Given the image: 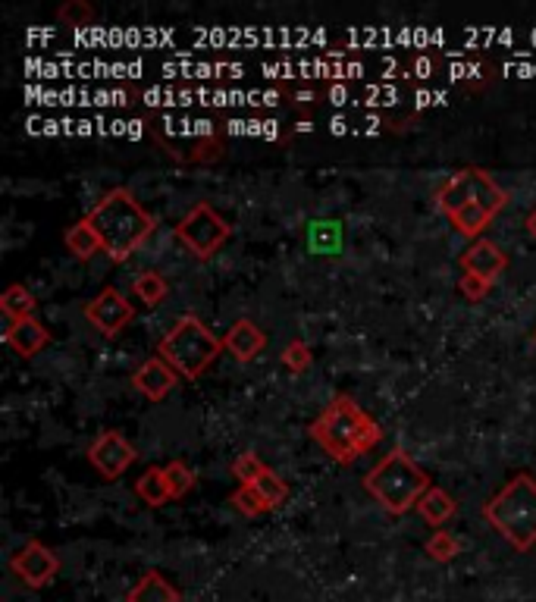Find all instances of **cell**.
<instances>
[{"label": "cell", "instance_id": "9c48e42d", "mask_svg": "<svg viewBox=\"0 0 536 602\" xmlns=\"http://www.w3.org/2000/svg\"><path fill=\"white\" fill-rule=\"evenodd\" d=\"M10 571H13L26 587L41 590V587H48V584L54 581V577H57L60 559H57V552L48 549L41 540H29L26 546L13 552Z\"/></svg>", "mask_w": 536, "mask_h": 602}, {"label": "cell", "instance_id": "1f68e13d", "mask_svg": "<svg viewBox=\"0 0 536 602\" xmlns=\"http://www.w3.org/2000/svg\"><path fill=\"white\" fill-rule=\"evenodd\" d=\"M533 342H536V333H533Z\"/></svg>", "mask_w": 536, "mask_h": 602}, {"label": "cell", "instance_id": "f1b7e54d", "mask_svg": "<svg viewBox=\"0 0 536 602\" xmlns=\"http://www.w3.org/2000/svg\"><path fill=\"white\" fill-rule=\"evenodd\" d=\"M458 292L468 298V301H483L489 292H493V283L483 280V276H474V273H464L458 280Z\"/></svg>", "mask_w": 536, "mask_h": 602}, {"label": "cell", "instance_id": "7402d4cb", "mask_svg": "<svg viewBox=\"0 0 536 602\" xmlns=\"http://www.w3.org/2000/svg\"><path fill=\"white\" fill-rule=\"evenodd\" d=\"M254 486V490H258L261 493V499L267 502V508H270V512H273V508H279V505H283L286 499H289V483L283 480V477H279L273 468H267L258 480H254L251 483Z\"/></svg>", "mask_w": 536, "mask_h": 602}, {"label": "cell", "instance_id": "603a6c76", "mask_svg": "<svg viewBox=\"0 0 536 602\" xmlns=\"http://www.w3.org/2000/svg\"><path fill=\"white\" fill-rule=\"evenodd\" d=\"M163 471H167V483H170V493H173V499H182L185 493H192L195 490V471L185 465V461H170V465H163Z\"/></svg>", "mask_w": 536, "mask_h": 602}, {"label": "cell", "instance_id": "44dd1931", "mask_svg": "<svg viewBox=\"0 0 536 602\" xmlns=\"http://www.w3.org/2000/svg\"><path fill=\"white\" fill-rule=\"evenodd\" d=\"M449 220H452V226L458 229L461 236H468V239H474V242H477V239H480V233H483V229L489 226V220H493V214L483 211L480 204H464L461 211H455Z\"/></svg>", "mask_w": 536, "mask_h": 602}, {"label": "cell", "instance_id": "3957f363", "mask_svg": "<svg viewBox=\"0 0 536 602\" xmlns=\"http://www.w3.org/2000/svg\"><path fill=\"white\" fill-rule=\"evenodd\" d=\"M483 518L515 552L533 549L536 546V480L530 474H515L483 505Z\"/></svg>", "mask_w": 536, "mask_h": 602}, {"label": "cell", "instance_id": "4fadbf2b", "mask_svg": "<svg viewBox=\"0 0 536 602\" xmlns=\"http://www.w3.org/2000/svg\"><path fill=\"white\" fill-rule=\"evenodd\" d=\"M223 345H226V352L236 358V361H242V364H248V361H254L258 358L264 349H267V336H264V330L258 327L254 320H248V317H242V320H236L229 327V333L223 336Z\"/></svg>", "mask_w": 536, "mask_h": 602}, {"label": "cell", "instance_id": "277c9868", "mask_svg": "<svg viewBox=\"0 0 536 602\" xmlns=\"http://www.w3.org/2000/svg\"><path fill=\"white\" fill-rule=\"evenodd\" d=\"M430 486L433 483L427 471L402 449H392L380 465L370 468L364 477V490L374 496L389 515H405L411 508H417V502H421V496Z\"/></svg>", "mask_w": 536, "mask_h": 602}, {"label": "cell", "instance_id": "ac0fdd59", "mask_svg": "<svg viewBox=\"0 0 536 602\" xmlns=\"http://www.w3.org/2000/svg\"><path fill=\"white\" fill-rule=\"evenodd\" d=\"M135 493H138V499H142L145 505H151V508L167 505L173 499L170 483H167V471H163V468H148L142 477L135 480Z\"/></svg>", "mask_w": 536, "mask_h": 602}, {"label": "cell", "instance_id": "e0dca14e", "mask_svg": "<svg viewBox=\"0 0 536 602\" xmlns=\"http://www.w3.org/2000/svg\"><path fill=\"white\" fill-rule=\"evenodd\" d=\"M63 245H66V251L73 254L76 261H91L98 251H104V245H101L98 233H95V229H91V223H88L85 217H82L79 223H73V226L66 229Z\"/></svg>", "mask_w": 536, "mask_h": 602}, {"label": "cell", "instance_id": "30bf717a", "mask_svg": "<svg viewBox=\"0 0 536 602\" xmlns=\"http://www.w3.org/2000/svg\"><path fill=\"white\" fill-rule=\"evenodd\" d=\"M135 458H138L135 446L129 443V439H126L123 433H116V430H104V433L95 439V443L88 446L91 468H95L104 480L123 477V474L135 465Z\"/></svg>", "mask_w": 536, "mask_h": 602}, {"label": "cell", "instance_id": "8fae6325", "mask_svg": "<svg viewBox=\"0 0 536 602\" xmlns=\"http://www.w3.org/2000/svg\"><path fill=\"white\" fill-rule=\"evenodd\" d=\"M176 380H179V374L160 355L142 361V364L135 367V374H132V386L142 392L145 399H151V402H160L163 396H170Z\"/></svg>", "mask_w": 536, "mask_h": 602}, {"label": "cell", "instance_id": "f546056e", "mask_svg": "<svg viewBox=\"0 0 536 602\" xmlns=\"http://www.w3.org/2000/svg\"><path fill=\"white\" fill-rule=\"evenodd\" d=\"M217 157H220V142L217 138H207V142H201L195 148V154L189 160H201V164H207V160H217Z\"/></svg>", "mask_w": 536, "mask_h": 602}, {"label": "cell", "instance_id": "52a82bcc", "mask_svg": "<svg viewBox=\"0 0 536 602\" xmlns=\"http://www.w3.org/2000/svg\"><path fill=\"white\" fill-rule=\"evenodd\" d=\"M229 236H232V226L207 201H198L192 211L176 223V239L201 261L214 258Z\"/></svg>", "mask_w": 536, "mask_h": 602}, {"label": "cell", "instance_id": "2e32d148", "mask_svg": "<svg viewBox=\"0 0 536 602\" xmlns=\"http://www.w3.org/2000/svg\"><path fill=\"white\" fill-rule=\"evenodd\" d=\"M458 512V502L442 490V486H430V490L417 502V515H421L430 527H442Z\"/></svg>", "mask_w": 536, "mask_h": 602}, {"label": "cell", "instance_id": "d4e9b609", "mask_svg": "<svg viewBox=\"0 0 536 602\" xmlns=\"http://www.w3.org/2000/svg\"><path fill=\"white\" fill-rule=\"evenodd\" d=\"M63 26H73V29H82V26H91L95 22V7L88 4V0H66V4L57 10Z\"/></svg>", "mask_w": 536, "mask_h": 602}, {"label": "cell", "instance_id": "83f0119b", "mask_svg": "<svg viewBox=\"0 0 536 602\" xmlns=\"http://www.w3.org/2000/svg\"><path fill=\"white\" fill-rule=\"evenodd\" d=\"M264 471H267V465L261 461L258 452H242L236 461H232V477H236L239 483H245V486H251Z\"/></svg>", "mask_w": 536, "mask_h": 602}, {"label": "cell", "instance_id": "ba28073f", "mask_svg": "<svg viewBox=\"0 0 536 602\" xmlns=\"http://www.w3.org/2000/svg\"><path fill=\"white\" fill-rule=\"evenodd\" d=\"M85 320L101 336L113 339V336H120L129 327V323L135 320V308H132V301H126V295L120 289L107 286V289H101V295H95L85 305Z\"/></svg>", "mask_w": 536, "mask_h": 602}, {"label": "cell", "instance_id": "cb8c5ba5", "mask_svg": "<svg viewBox=\"0 0 536 602\" xmlns=\"http://www.w3.org/2000/svg\"><path fill=\"white\" fill-rule=\"evenodd\" d=\"M461 552V543L449 534V530H433V537L427 540V555H430V559L433 562H442V565H446V562H452L455 559V555Z\"/></svg>", "mask_w": 536, "mask_h": 602}, {"label": "cell", "instance_id": "7a4b0ae2", "mask_svg": "<svg viewBox=\"0 0 536 602\" xmlns=\"http://www.w3.org/2000/svg\"><path fill=\"white\" fill-rule=\"evenodd\" d=\"M85 220L91 223V229L98 233L104 251L116 264H123L157 226V220L145 211L142 204H138V198L129 189H110L85 214Z\"/></svg>", "mask_w": 536, "mask_h": 602}, {"label": "cell", "instance_id": "7c38bea8", "mask_svg": "<svg viewBox=\"0 0 536 602\" xmlns=\"http://www.w3.org/2000/svg\"><path fill=\"white\" fill-rule=\"evenodd\" d=\"M505 267H508L505 251L496 242H489V239L471 242L461 254V270L474 273V276H483V280H489V283H496L499 276L505 273Z\"/></svg>", "mask_w": 536, "mask_h": 602}, {"label": "cell", "instance_id": "d6986e66", "mask_svg": "<svg viewBox=\"0 0 536 602\" xmlns=\"http://www.w3.org/2000/svg\"><path fill=\"white\" fill-rule=\"evenodd\" d=\"M35 308H38V301H35V295L22 286V283H13V286H7V292L0 295V311H4V317L13 323V320H22V317H35Z\"/></svg>", "mask_w": 536, "mask_h": 602}, {"label": "cell", "instance_id": "6da1fadb", "mask_svg": "<svg viewBox=\"0 0 536 602\" xmlns=\"http://www.w3.org/2000/svg\"><path fill=\"white\" fill-rule=\"evenodd\" d=\"M311 436L333 461L352 465L355 458L367 455L380 443L383 430L352 396H336L330 408L311 424Z\"/></svg>", "mask_w": 536, "mask_h": 602}, {"label": "cell", "instance_id": "5b68a950", "mask_svg": "<svg viewBox=\"0 0 536 602\" xmlns=\"http://www.w3.org/2000/svg\"><path fill=\"white\" fill-rule=\"evenodd\" d=\"M223 349V339H217L211 327H204L195 314L179 317L176 327L157 342V355L185 380H198L220 358Z\"/></svg>", "mask_w": 536, "mask_h": 602}, {"label": "cell", "instance_id": "4316f807", "mask_svg": "<svg viewBox=\"0 0 536 602\" xmlns=\"http://www.w3.org/2000/svg\"><path fill=\"white\" fill-rule=\"evenodd\" d=\"M283 364H286L289 374H305V370H311V364H314L311 345H308V342H301V339L289 342L286 349H283Z\"/></svg>", "mask_w": 536, "mask_h": 602}, {"label": "cell", "instance_id": "8992f818", "mask_svg": "<svg viewBox=\"0 0 536 602\" xmlns=\"http://www.w3.org/2000/svg\"><path fill=\"white\" fill-rule=\"evenodd\" d=\"M436 204H439V211L446 217L461 211L464 204H480L483 211H489L496 217L502 207L508 204V192L502 189V185H496V179L489 176L486 170L468 167V170L455 173L446 185H442V189L436 192Z\"/></svg>", "mask_w": 536, "mask_h": 602}, {"label": "cell", "instance_id": "4dcf8cb0", "mask_svg": "<svg viewBox=\"0 0 536 602\" xmlns=\"http://www.w3.org/2000/svg\"><path fill=\"white\" fill-rule=\"evenodd\" d=\"M524 226H527V233L536 239V207H533V211L527 214V223H524Z\"/></svg>", "mask_w": 536, "mask_h": 602}, {"label": "cell", "instance_id": "5bb4252c", "mask_svg": "<svg viewBox=\"0 0 536 602\" xmlns=\"http://www.w3.org/2000/svg\"><path fill=\"white\" fill-rule=\"evenodd\" d=\"M4 339H7V345L19 358H35L44 349V345L51 342V330L44 327L41 320H35V317H22V320L10 323Z\"/></svg>", "mask_w": 536, "mask_h": 602}, {"label": "cell", "instance_id": "ffe728a7", "mask_svg": "<svg viewBox=\"0 0 536 602\" xmlns=\"http://www.w3.org/2000/svg\"><path fill=\"white\" fill-rule=\"evenodd\" d=\"M132 292H135L138 301H145L148 308H154V305H160L163 298H167L170 283H167V276H163V273H157V270H145V273H138V276H135Z\"/></svg>", "mask_w": 536, "mask_h": 602}, {"label": "cell", "instance_id": "484cf974", "mask_svg": "<svg viewBox=\"0 0 536 602\" xmlns=\"http://www.w3.org/2000/svg\"><path fill=\"white\" fill-rule=\"evenodd\" d=\"M232 505L239 508L242 515H248V518H261V515H267L270 508H267V502L261 499V493L254 490V486H245V483H239V490L232 493Z\"/></svg>", "mask_w": 536, "mask_h": 602}, {"label": "cell", "instance_id": "9a60e30c", "mask_svg": "<svg viewBox=\"0 0 536 602\" xmlns=\"http://www.w3.org/2000/svg\"><path fill=\"white\" fill-rule=\"evenodd\" d=\"M126 602H182V593L160 571H148L142 574V581L129 590Z\"/></svg>", "mask_w": 536, "mask_h": 602}]
</instances>
